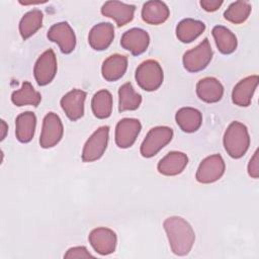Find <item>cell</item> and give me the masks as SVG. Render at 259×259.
Segmentation results:
<instances>
[{
    "label": "cell",
    "instance_id": "obj_1",
    "mask_svg": "<svg viewBox=\"0 0 259 259\" xmlns=\"http://www.w3.org/2000/svg\"><path fill=\"white\" fill-rule=\"evenodd\" d=\"M163 227L172 252L178 256L187 255L195 240V234L190 224L181 217H170L164 221Z\"/></svg>",
    "mask_w": 259,
    "mask_h": 259
},
{
    "label": "cell",
    "instance_id": "obj_2",
    "mask_svg": "<svg viewBox=\"0 0 259 259\" xmlns=\"http://www.w3.org/2000/svg\"><path fill=\"white\" fill-rule=\"evenodd\" d=\"M250 146V137L245 124L239 121L230 123L224 135V147L234 159L243 157Z\"/></svg>",
    "mask_w": 259,
    "mask_h": 259
},
{
    "label": "cell",
    "instance_id": "obj_3",
    "mask_svg": "<svg viewBox=\"0 0 259 259\" xmlns=\"http://www.w3.org/2000/svg\"><path fill=\"white\" fill-rule=\"evenodd\" d=\"M136 81L146 91H155L163 83V70L154 60H147L139 65L136 70Z\"/></svg>",
    "mask_w": 259,
    "mask_h": 259
},
{
    "label": "cell",
    "instance_id": "obj_4",
    "mask_svg": "<svg viewBox=\"0 0 259 259\" xmlns=\"http://www.w3.org/2000/svg\"><path fill=\"white\" fill-rule=\"evenodd\" d=\"M173 137L172 128L168 126H156L149 131L141 145V154L145 158L155 156L161 149L170 143Z\"/></svg>",
    "mask_w": 259,
    "mask_h": 259
},
{
    "label": "cell",
    "instance_id": "obj_5",
    "mask_svg": "<svg viewBox=\"0 0 259 259\" xmlns=\"http://www.w3.org/2000/svg\"><path fill=\"white\" fill-rule=\"evenodd\" d=\"M212 58V50L207 38H204L197 47L187 51L183 55L184 68L192 73L206 68Z\"/></svg>",
    "mask_w": 259,
    "mask_h": 259
},
{
    "label": "cell",
    "instance_id": "obj_6",
    "mask_svg": "<svg viewBox=\"0 0 259 259\" xmlns=\"http://www.w3.org/2000/svg\"><path fill=\"white\" fill-rule=\"evenodd\" d=\"M109 136L107 125L100 126L96 130L84 145L82 152L83 162H93L98 160L106 150Z\"/></svg>",
    "mask_w": 259,
    "mask_h": 259
},
{
    "label": "cell",
    "instance_id": "obj_7",
    "mask_svg": "<svg viewBox=\"0 0 259 259\" xmlns=\"http://www.w3.org/2000/svg\"><path fill=\"white\" fill-rule=\"evenodd\" d=\"M226 165L221 155L214 154L201 161L196 171V180L203 184H208L219 180L225 173Z\"/></svg>",
    "mask_w": 259,
    "mask_h": 259
},
{
    "label": "cell",
    "instance_id": "obj_8",
    "mask_svg": "<svg viewBox=\"0 0 259 259\" xmlns=\"http://www.w3.org/2000/svg\"><path fill=\"white\" fill-rule=\"evenodd\" d=\"M64 133L63 123L59 115L49 112L42 121V128L39 138L41 148L48 149L56 146L62 139Z\"/></svg>",
    "mask_w": 259,
    "mask_h": 259
},
{
    "label": "cell",
    "instance_id": "obj_9",
    "mask_svg": "<svg viewBox=\"0 0 259 259\" xmlns=\"http://www.w3.org/2000/svg\"><path fill=\"white\" fill-rule=\"evenodd\" d=\"M57 73V58L53 50L44 52L35 62L33 74L36 83L45 86L53 81Z\"/></svg>",
    "mask_w": 259,
    "mask_h": 259
},
{
    "label": "cell",
    "instance_id": "obj_10",
    "mask_svg": "<svg viewBox=\"0 0 259 259\" xmlns=\"http://www.w3.org/2000/svg\"><path fill=\"white\" fill-rule=\"evenodd\" d=\"M48 38L58 44L63 54H70L76 47V36L68 22H58L51 26L48 31Z\"/></svg>",
    "mask_w": 259,
    "mask_h": 259
},
{
    "label": "cell",
    "instance_id": "obj_11",
    "mask_svg": "<svg viewBox=\"0 0 259 259\" xmlns=\"http://www.w3.org/2000/svg\"><path fill=\"white\" fill-rule=\"evenodd\" d=\"M142 124L136 118H122L115 127V143L121 149L130 148L136 142Z\"/></svg>",
    "mask_w": 259,
    "mask_h": 259
},
{
    "label": "cell",
    "instance_id": "obj_12",
    "mask_svg": "<svg viewBox=\"0 0 259 259\" xmlns=\"http://www.w3.org/2000/svg\"><path fill=\"white\" fill-rule=\"evenodd\" d=\"M88 239L93 249L100 255H108L115 250L117 242L116 234L108 228L92 230Z\"/></svg>",
    "mask_w": 259,
    "mask_h": 259
},
{
    "label": "cell",
    "instance_id": "obj_13",
    "mask_svg": "<svg viewBox=\"0 0 259 259\" xmlns=\"http://www.w3.org/2000/svg\"><path fill=\"white\" fill-rule=\"evenodd\" d=\"M136 7L119 1H107L101 7L102 15L112 18L118 27L131 22L134 18Z\"/></svg>",
    "mask_w": 259,
    "mask_h": 259
},
{
    "label": "cell",
    "instance_id": "obj_14",
    "mask_svg": "<svg viewBox=\"0 0 259 259\" xmlns=\"http://www.w3.org/2000/svg\"><path fill=\"white\" fill-rule=\"evenodd\" d=\"M150 44L148 32L141 28H131L126 30L120 39L121 47L131 52L134 56H139L146 52Z\"/></svg>",
    "mask_w": 259,
    "mask_h": 259
},
{
    "label": "cell",
    "instance_id": "obj_15",
    "mask_svg": "<svg viewBox=\"0 0 259 259\" xmlns=\"http://www.w3.org/2000/svg\"><path fill=\"white\" fill-rule=\"evenodd\" d=\"M85 99L86 92L80 89H73L62 97L61 106L71 120L75 121L83 116Z\"/></svg>",
    "mask_w": 259,
    "mask_h": 259
},
{
    "label": "cell",
    "instance_id": "obj_16",
    "mask_svg": "<svg viewBox=\"0 0 259 259\" xmlns=\"http://www.w3.org/2000/svg\"><path fill=\"white\" fill-rule=\"evenodd\" d=\"M114 37V27L109 22H101L92 27L88 35V42L95 51L107 49Z\"/></svg>",
    "mask_w": 259,
    "mask_h": 259
},
{
    "label": "cell",
    "instance_id": "obj_17",
    "mask_svg": "<svg viewBox=\"0 0 259 259\" xmlns=\"http://www.w3.org/2000/svg\"><path fill=\"white\" fill-rule=\"evenodd\" d=\"M259 78L257 75H252L242 79L234 87L232 92V100L238 106H249L257 88Z\"/></svg>",
    "mask_w": 259,
    "mask_h": 259
},
{
    "label": "cell",
    "instance_id": "obj_18",
    "mask_svg": "<svg viewBox=\"0 0 259 259\" xmlns=\"http://www.w3.org/2000/svg\"><path fill=\"white\" fill-rule=\"evenodd\" d=\"M188 158L186 154L178 151L168 153L158 163L159 173L166 176H175L180 174L186 167Z\"/></svg>",
    "mask_w": 259,
    "mask_h": 259
},
{
    "label": "cell",
    "instance_id": "obj_19",
    "mask_svg": "<svg viewBox=\"0 0 259 259\" xmlns=\"http://www.w3.org/2000/svg\"><path fill=\"white\" fill-rule=\"evenodd\" d=\"M196 93L202 101L214 103L222 99L224 87L218 79L213 77H206L199 80L196 84Z\"/></svg>",
    "mask_w": 259,
    "mask_h": 259
},
{
    "label": "cell",
    "instance_id": "obj_20",
    "mask_svg": "<svg viewBox=\"0 0 259 259\" xmlns=\"http://www.w3.org/2000/svg\"><path fill=\"white\" fill-rule=\"evenodd\" d=\"M127 68V58L125 56L114 54L108 57L102 64V77L109 82L120 79Z\"/></svg>",
    "mask_w": 259,
    "mask_h": 259
},
{
    "label": "cell",
    "instance_id": "obj_21",
    "mask_svg": "<svg viewBox=\"0 0 259 259\" xmlns=\"http://www.w3.org/2000/svg\"><path fill=\"white\" fill-rule=\"evenodd\" d=\"M169 14L168 6L162 1H148L142 8V18L148 24H161L168 19Z\"/></svg>",
    "mask_w": 259,
    "mask_h": 259
},
{
    "label": "cell",
    "instance_id": "obj_22",
    "mask_svg": "<svg viewBox=\"0 0 259 259\" xmlns=\"http://www.w3.org/2000/svg\"><path fill=\"white\" fill-rule=\"evenodd\" d=\"M36 125L35 114L31 111L20 113L15 119V135L19 142L28 143L34 136Z\"/></svg>",
    "mask_w": 259,
    "mask_h": 259
},
{
    "label": "cell",
    "instance_id": "obj_23",
    "mask_svg": "<svg viewBox=\"0 0 259 259\" xmlns=\"http://www.w3.org/2000/svg\"><path fill=\"white\" fill-rule=\"evenodd\" d=\"M178 126L185 133L196 132L202 122L201 112L192 107H182L175 115Z\"/></svg>",
    "mask_w": 259,
    "mask_h": 259
},
{
    "label": "cell",
    "instance_id": "obj_24",
    "mask_svg": "<svg viewBox=\"0 0 259 259\" xmlns=\"http://www.w3.org/2000/svg\"><path fill=\"white\" fill-rule=\"evenodd\" d=\"M205 29V24L199 20L186 18L181 20L176 27V35L182 42H191Z\"/></svg>",
    "mask_w": 259,
    "mask_h": 259
},
{
    "label": "cell",
    "instance_id": "obj_25",
    "mask_svg": "<svg viewBox=\"0 0 259 259\" xmlns=\"http://www.w3.org/2000/svg\"><path fill=\"white\" fill-rule=\"evenodd\" d=\"M212 35L215 40V45L222 54L229 55L235 52L237 49V37L227 27L217 25L212 28Z\"/></svg>",
    "mask_w": 259,
    "mask_h": 259
},
{
    "label": "cell",
    "instance_id": "obj_26",
    "mask_svg": "<svg viewBox=\"0 0 259 259\" xmlns=\"http://www.w3.org/2000/svg\"><path fill=\"white\" fill-rule=\"evenodd\" d=\"M11 100L16 106L32 105L36 107L41 100V95L39 92L34 90L29 82L24 81L21 88L12 93Z\"/></svg>",
    "mask_w": 259,
    "mask_h": 259
},
{
    "label": "cell",
    "instance_id": "obj_27",
    "mask_svg": "<svg viewBox=\"0 0 259 259\" xmlns=\"http://www.w3.org/2000/svg\"><path fill=\"white\" fill-rule=\"evenodd\" d=\"M44 14L38 9L26 12L19 22V32L23 39H27L34 34L42 25Z\"/></svg>",
    "mask_w": 259,
    "mask_h": 259
},
{
    "label": "cell",
    "instance_id": "obj_28",
    "mask_svg": "<svg viewBox=\"0 0 259 259\" xmlns=\"http://www.w3.org/2000/svg\"><path fill=\"white\" fill-rule=\"evenodd\" d=\"M118 110H136L142 103V96L135 91L131 83H124L118 89Z\"/></svg>",
    "mask_w": 259,
    "mask_h": 259
},
{
    "label": "cell",
    "instance_id": "obj_29",
    "mask_svg": "<svg viewBox=\"0 0 259 259\" xmlns=\"http://www.w3.org/2000/svg\"><path fill=\"white\" fill-rule=\"evenodd\" d=\"M91 107L97 118L104 119L110 116L112 111V95L109 91L102 89L96 92L91 101Z\"/></svg>",
    "mask_w": 259,
    "mask_h": 259
},
{
    "label": "cell",
    "instance_id": "obj_30",
    "mask_svg": "<svg viewBox=\"0 0 259 259\" xmlns=\"http://www.w3.org/2000/svg\"><path fill=\"white\" fill-rule=\"evenodd\" d=\"M251 4L247 1L233 2L225 11V18L235 24H240L246 21L251 13Z\"/></svg>",
    "mask_w": 259,
    "mask_h": 259
},
{
    "label": "cell",
    "instance_id": "obj_31",
    "mask_svg": "<svg viewBox=\"0 0 259 259\" xmlns=\"http://www.w3.org/2000/svg\"><path fill=\"white\" fill-rule=\"evenodd\" d=\"M93 257L92 254L84 246H78L70 248L67 253L64 255V258H89Z\"/></svg>",
    "mask_w": 259,
    "mask_h": 259
},
{
    "label": "cell",
    "instance_id": "obj_32",
    "mask_svg": "<svg viewBox=\"0 0 259 259\" xmlns=\"http://www.w3.org/2000/svg\"><path fill=\"white\" fill-rule=\"evenodd\" d=\"M248 174L250 177L257 179L259 177V158L258 150L255 151L253 157L250 159L248 164Z\"/></svg>",
    "mask_w": 259,
    "mask_h": 259
},
{
    "label": "cell",
    "instance_id": "obj_33",
    "mask_svg": "<svg viewBox=\"0 0 259 259\" xmlns=\"http://www.w3.org/2000/svg\"><path fill=\"white\" fill-rule=\"evenodd\" d=\"M223 4V1L221 0H201L200 1V6L208 12H213L218 10L221 5Z\"/></svg>",
    "mask_w": 259,
    "mask_h": 259
},
{
    "label": "cell",
    "instance_id": "obj_34",
    "mask_svg": "<svg viewBox=\"0 0 259 259\" xmlns=\"http://www.w3.org/2000/svg\"><path fill=\"white\" fill-rule=\"evenodd\" d=\"M7 130H8V126L5 122V120H1V141H3L6 137V133H7Z\"/></svg>",
    "mask_w": 259,
    "mask_h": 259
}]
</instances>
